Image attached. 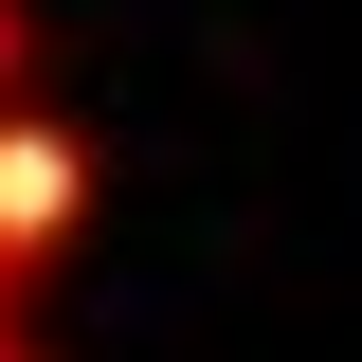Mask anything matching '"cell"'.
<instances>
[{"label":"cell","instance_id":"1","mask_svg":"<svg viewBox=\"0 0 362 362\" xmlns=\"http://www.w3.org/2000/svg\"><path fill=\"white\" fill-rule=\"evenodd\" d=\"M109 218V145L37 90H0V254L18 272H73V235Z\"/></svg>","mask_w":362,"mask_h":362},{"label":"cell","instance_id":"2","mask_svg":"<svg viewBox=\"0 0 362 362\" xmlns=\"http://www.w3.org/2000/svg\"><path fill=\"white\" fill-rule=\"evenodd\" d=\"M37 290H54V272H18V254H0V362H54V308H37Z\"/></svg>","mask_w":362,"mask_h":362},{"label":"cell","instance_id":"3","mask_svg":"<svg viewBox=\"0 0 362 362\" xmlns=\"http://www.w3.org/2000/svg\"><path fill=\"white\" fill-rule=\"evenodd\" d=\"M0 90H37V0H0Z\"/></svg>","mask_w":362,"mask_h":362}]
</instances>
